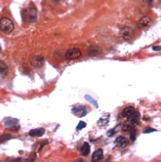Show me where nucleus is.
Here are the masks:
<instances>
[{
  "mask_svg": "<svg viewBox=\"0 0 161 162\" xmlns=\"http://www.w3.org/2000/svg\"><path fill=\"white\" fill-rule=\"evenodd\" d=\"M152 24V20L149 17V16H143L141 17L138 22H137V26L140 28H148L149 26Z\"/></svg>",
  "mask_w": 161,
  "mask_h": 162,
  "instance_id": "obj_9",
  "label": "nucleus"
},
{
  "mask_svg": "<svg viewBox=\"0 0 161 162\" xmlns=\"http://www.w3.org/2000/svg\"><path fill=\"white\" fill-rule=\"evenodd\" d=\"M71 112L75 115V116L77 117H84L86 116V113H87V110H86V108L84 107V105H74L73 108H71Z\"/></svg>",
  "mask_w": 161,
  "mask_h": 162,
  "instance_id": "obj_7",
  "label": "nucleus"
},
{
  "mask_svg": "<svg viewBox=\"0 0 161 162\" xmlns=\"http://www.w3.org/2000/svg\"><path fill=\"white\" fill-rule=\"evenodd\" d=\"M14 22L9 17H2L0 18V31L5 34H9L14 31Z\"/></svg>",
  "mask_w": 161,
  "mask_h": 162,
  "instance_id": "obj_1",
  "label": "nucleus"
},
{
  "mask_svg": "<svg viewBox=\"0 0 161 162\" xmlns=\"http://www.w3.org/2000/svg\"><path fill=\"white\" fill-rule=\"evenodd\" d=\"M44 61H45L44 57L38 54V56H35V57H33L32 58V60H31V65H32V67H34V68H42L43 65H44Z\"/></svg>",
  "mask_w": 161,
  "mask_h": 162,
  "instance_id": "obj_6",
  "label": "nucleus"
},
{
  "mask_svg": "<svg viewBox=\"0 0 161 162\" xmlns=\"http://www.w3.org/2000/svg\"><path fill=\"white\" fill-rule=\"evenodd\" d=\"M115 143H116V145L118 146V147H126V146L129 144L128 139H127L126 137H124V136L117 137L116 141H115Z\"/></svg>",
  "mask_w": 161,
  "mask_h": 162,
  "instance_id": "obj_10",
  "label": "nucleus"
},
{
  "mask_svg": "<svg viewBox=\"0 0 161 162\" xmlns=\"http://www.w3.org/2000/svg\"><path fill=\"white\" fill-rule=\"evenodd\" d=\"M119 36L125 40V41L132 40V38L134 36V28L132 26L122 27V30H120V32H119Z\"/></svg>",
  "mask_w": 161,
  "mask_h": 162,
  "instance_id": "obj_4",
  "label": "nucleus"
},
{
  "mask_svg": "<svg viewBox=\"0 0 161 162\" xmlns=\"http://www.w3.org/2000/svg\"><path fill=\"white\" fill-rule=\"evenodd\" d=\"M74 162H84L83 160H81V159H78V160H76V161H74Z\"/></svg>",
  "mask_w": 161,
  "mask_h": 162,
  "instance_id": "obj_28",
  "label": "nucleus"
},
{
  "mask_svg": "<svg viewBox=\"0 0 161 162\" xmlns=\"http://www.w3.org/2000/svg\"><path fill=\"white\" fill-rule=\"evenodd\" d=\"M135 129V127H133V126H130L129 123H125L124 126H122V130L124 131H132V130Z\"/></svg>",
  "mask_w": 161,
  "mask_h": 162,
  "instance_id": "obj_19",
  "label": "nucleus"
},
{
  "mask_svg": "<svg viewBox=\"0 0 161 162\" xmlns=\"http://www.w3.org/2000/svg\"><path fill=\"white\" fill-rule=\"evenodd\" d=\"M85 100H86L87 102H90V103L92 104L93 107H95V108L98 107V102L95 101V100H94V99H93V97H91V95H89V94H86V95H85Z\"/></svg>",
  "mask_w": 161,
  "mask_h": 162,
  "instance_id": "obj_17",
  "label": "nucleus"
},
{
  "mask_svg": "<svg viewBox=\"0 0 161 162\" xmlns=\"http://www.w3.org/2000/svg\"><path fill=\"white\" fill-rule=\"evenodd\" d=\"M135 139H136V130H132L130 131V141L132 142H135Z\"/></svg>",
  "mask_w": 161,
  "mask_h": 162,
  "instance_id": "obj_23",
  "label": "nucleus"
},
{
  "mask_svg": "<svg viewBox=\"0 0 161 162\" xmlns=\"http://www.w3.org/2000/svg\"><path fill=\"white\" fill-rule=\"evenodd\" d=\"M12 138H14L13 135H8V134H6V135H2V136H0V143L6 142V141H8V139H12Z\"/></svg>",
  "mask_w": 161,
  "mask_h": 162,
  "instance_id": "obj_20",
  "label": "nucleus"
},
{
  "mask_svg": "<svg viewBox=\"0 0 161 162\" xmlns=\"http://www.w3.org/2000/svg\"><path fill=\"white\" fill-rule=\"evenodd\" d=\"M155 131V129L153 128H146V129H144V134H149V133H153Z\"/></svg>",
  "mask_w": 161,
  "mask_h": 162,
  "instance_id": "obj_25",
  "label": "nucleus"
},
{
  "mask_svg": "<svg viewBox=\"0 0 161 162\" xmlns=\"http://www.w3.org/2000/svg\"><path fill=\"white\" fill-rule=\"evenodd\" d=\"M138 123H140V113H138L137 110H135L127 118V123H129L133 127H135L136 125H138Z\"/></svg>",
  "mask_w": 161,
  "mask_h": 162,
  "instance_id": "obj_8",
  "label": "nucleus"
},
{
  "mask_svg": "<svg viewBox=\"0 0 161 162\" xmlns=\"http://www.w3.org/2000/svg\"><path fill=\"white\" fill-rule=\"evenodd\" d=\"M87 53H89L90 56H97V54L100 53V49H98L95 46H91L90 48L87 49Z\"/></svg>",
  "mask_w": 161,
  "mask_h": 162,
  "instance_id": "obj_15",
  "label": "nucleus"
},
{
  "mask_svg": "<svg viewBox=\"0 0 161 162\" xmlns=\"http://www.w3.org/2000/svg\"><path fill=\"white\" fill-rule=\"evenodd\" d=\"M25 17L27 22H30V23H33L34 20L38 18V10H36V8L33 6L32 4L25 9Z\"/></svg>",
  "mask_w": 161,
  "mask_h": 162,
  "instance_id": "obj_2",
  "label": "nucleus"
},
{
  "mask_svg": "<svg viewBox=\"0 0 161 162\" xmlns=\"http://www.w3.org/2000/svg\"><path fill=\"white\" fill-rule=\"evenodd\" d=\"M103 158V150L98 149L97 151H94L93 155H92V162H98L100 160H102Z\"/></svg>",
  "mask_w": 161,
  "mask_h": 162,
  "instance_id": "obj_11",
  "label": "nucleus"
},
{
  "mask_svg": "<svg viewBox=\"0 0 161 162\" xmlns=\"http://www.w3.org/2000/svg\"><path fill=\"white\" fill-rule=\"evenodd\" d=\"M35 159H36V154H35V153H31L30 156L27 158L26 162H35Z\"/></svg>",
  "mask_w": 161,
  "mask_h": 162,
  "instance_id": "obj_21",
  "label": "nucleus"
},
{
  "mask_svg": "<svg viewBox=\"0 0 161 162\" xmlns=\"http://www.w3.org/2000/svg\"><path fill=\"white\" fill-rule=\"evenodd\" d=\"M20 121L17 120V119H15V118H10V117H8V118H5L4 119V126L8 128V129L10 130H17L20 128Z\"/></svg>",
  "mask_w": 161,
  "mask_h": 162,
  "instance_id": "obj_5",
  "label": "nucleus"
},
{
  "mask_svg": "<svg viewBox=\"0 0 161 162\" xmlns=\"http://www.w3.org/2000/svg\"><path fill=\"white\" fill-rule=\"evenodd\" d=\"M0 52H1V46H0Z\"/></svg>",
  "mask_w": 161,
  "mask_h": 162,
  "instance_id": "obj_29",
  "label": "nucleus"
},
{
  "mask_svg": "<svg viewBox=\"0 0 161 162\" xmlns=\"http://www.w3.org/2000/svg\"><path fill=\"white\" fill-rule=\"evenodd\" d=\"M86 127V123L85 121H79L77 125V127H76V130H81V129H83V128H85Z\"/></svg>",
  "mask_w": 161,
  "mask_h": 162,
  "instance_id": "obj_22",
  "label": "nucleus"
},
{
  "mask_svg": "<svg viewBox=\"0 0 161 162\" xmlns=\"http://www.w3.org/2000/svg\"><path fill=\"white\" fill-rule=\"evenodd\" d=\"M9 162H20V159H14V160H10Z\"/></svg>",
  "mask_w": 161,
  "mask_h": 162,
  "instance_id": "obj_27",
  "label": "nucleus"
},
{
  "mask_svg": "<svg viewBox=\"0 0 161 162\" xmlns=\"http://www.w3.org/2000/svg\"><path fill=\"white\" fill-rule=\"evenodd\" d=\"M65 57L68 60H75V59H79L82 57V51L81 49L75 46V48H71L69 50H67L65 53Z\"/></svg>",
  "mask_w": 161,
  "mask_h": 162,
  "instance_id": "obj_3",
  "label": "nucleus"
},
{
  "mask_svg": "<svg viewBox=\"0 0 161 162\" xmlns=\"http://www.w3.org/2000/svg\"><path fill=\"white\" fill-rule=\"evenodd\" d=\"M44 133H45L44 128H36V129L30 130L28 135L32 137H40V136H42V135H44Z\"/></svg>",
  "mask_w": 161,
  "mask_h": 162,
  "instance_id": "obj_12",
  "label": "nucleus"
},
{
  "mask_svg": "<svg viewBox=\"0 0 161 162\" xmlns=\"http://www.w3.org/2000/svg\"><path fill=\"white\" fill-rule=\"evenodd\" d=\"M115 131H116V128H114V129H110L109 131H108V133H107V135H108V136H114V135H115Z\"/></svg>",
  "mask_w": 161,
  "mask_h": 162,
  "instance_id": "obj_24",
  "label": "nucleus"
},
{
  "mask_svg": "<svg viewBox=\"0 0 161 162\" xmlns=\"http://www.w3.org/2000/svg\"><path fill=\"white\" fill-rule=\"evenodd\" d=\"M108 120H109V115H103L102 118L99 119L98 123H100V125H104V123H108Z\"/></svg>",
  "mask_w": 161,
  "mask_h": 162,
  "instance_id": "obj_18",
  "label": "nucleus"
},
{
  "mask_svg": "<svg viewBox=\"0 0 161 162\" xmlns=\"http://www.w3.org/2000/svg\"><path fill=\"white\" fill-rule=\"evenodd\" d=\"M90 150H91V146L89 143H83V145L81 146V149H79V153L82 154V155L86 156L90 154Z\"/></svg>",
  "mask_w": 161,
  "mask_h": 162,
  "instance_id": "obj_13",
  "label": "nucleus"
},
{
  "mask_svg": "<svg viewBox=\"0 0 161 162\" xmlns=\"http://www.w3.org/2000/svg\"><path fill=\"white\" fill-rule=\"evenodd\" d=\"M152 50H153V51H160V50H161V46H152Z\"/></svg>",
  "mask_w": 161,
  "mask_h": 162,
  "instance_id": "obj_26",
  "label": "nucleus"
},
{
  "mask_svg": "<svg viewBox=\"0 0 161 162\" xmlns=\"http://www.w3.org/2000/svg\"><path fill=\"white\" fill-rule=\"evenodd\" d=\"M134 111H135V108H133V107H127V108H125V109L122 111L120 116H122V118H126V119H127Z\"/></svg>",
  "mask_w": 161,
  "mask_h": 162,
  "instance_id": "obj_14",
  "label": "nucleus"
},
{
  "mask_svg": "<svg viewBox=\"0 0 161 162\" xmlns=\"http://www.w3.org/2000/svg\"><path fill=\"white\" fill-rule=\"evenodd\" d=\"M8 69V66L5 61H2V60H0V75H2V74H5Z\"/></svg>",
  "mask_w": 161,
  "mask_h": 162,
  "instance_id": "obj_16",
  "label": "nucleus"
}]
</instances>
